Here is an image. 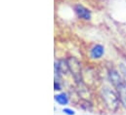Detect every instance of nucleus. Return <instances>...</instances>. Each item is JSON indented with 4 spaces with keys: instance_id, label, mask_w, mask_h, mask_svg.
<instances>
[{
    "instance_id": "7",
    "label": "nucleus",
    "mask_w": 126,
    "mask_h": 115,
    "mask_svg": "<svg viewBox=\"0 0 126 115\" xmlns=\"http://www.w3.org/2000/svg\"><path fill=\"white\" fill-rule=\"evenodd\" d=\"M54 90L57 91V92H61L62 91V85H61L60 81L55 80V82H54Z\"/></svg>"
},
{
    "instance_id": "3",
    "label": "nucleus",
    "mask_w": 126,
    "mask_h": 115,
    "mask_svg": "<svg viewBox=\"0 0 126 115\" xmlns=\"http://www.w3.org/2000/svg\"><path fill=\"white\" fill-rule=\"evenodd\" d=\"M108 74H109V78L110 80V83L115 88L124 82L122 77H121V75H120V73L115 69H110Z\"/></svg>"
},
{
    "instance_id": "1",
    "label": "nucleus",
    "mask_w": 126,
    "mask_h": 115,
    "mask_svg": "<svg viewBox=\"0 0 126 115\" xmlns=\"http://www.w3.org/2000/svg\"><path fill=\"white\" fill-rule=\"evenodd\" d=\"M72 10H73V13L75 14V16L78 19L82 20V21L88 22V21H90L92 19V12H91V10L89 8L85 7L82 4H79V3L74 4L73 7H72Z\"/></svg>"
},
{
    "instance_id": "2",
    "label": "nucleus",
    "mask_w": 126,
    "mask_h": 115,
    "mask_svg": "<svg viewBox=\"0 0 126 115\" xmlns=\"http://www.w3.org/2000/svg\"><path fill=\"white\" fill-rule=\"evenodd\" d=\"M105 53H106V50H105V47L101 44H95L93 45L90 49H89V58L92 59V60H98V59H101L102 58L105 56Z\"/></svg>"
},
{
    "instance_id": "4",
    "label": "nucleus",
    "mask_w": 126,
    "mask_h": 115,
    "mask_svg": "<svg viewBox=\"0 0 126 115\" xmlns=\"http://www.w3.org/2000/svg\"><path fill=\"white\" fill-rule=\"evenodd\" d=\"M54 101L61 106H66L69 103V97L66 93L60 92L54 96Z\"/></svg>"
},
{
    "instance_id": "5",
    "label": "nucleus",
    "mask_w": 126,
    "mask_h": 115,
    "mask_svg": "<svg viewBox=\"0 0 126 115\" xmlns=\"http://www.w3.org/2000/svg\"><path fill=\"white\" fill-rule=\"evenodd\" d=\"M117 93H118V98L122 103V105L126 108V83L123 82L119 86L116 87Z\"/></svg>"
},
{
    "instance_id": "6",
    "label": "nucleus",
    "mask_w": 126,
    "mask_h": 115,
    "mask_svg": "<svg viewBox=\"0 0 126 115\" xmlns=\"http://www.w3.org/2000/svg\"><path fill=\"white\" fill-rule=\"evenodd\" d=\"M63 113L65 115H75L76 114V112H75V110L74 109H72V108H70V107H63Z\"/></svg>"
},
{
    "instance_id": "8",
    "label": "nucleus",
    "mask_w": 126,
    "mask_h": 115,
    "mask_svg": "<svg viewBox=\"0 0 126 115\" xmlns=\"http://www.w3.org/2000/svg\"><path fill=\"white\" fill-rule=\"evenodd\" d=\"M84 115H90V114H84Z\"/></svg>"
}]
</instances>
